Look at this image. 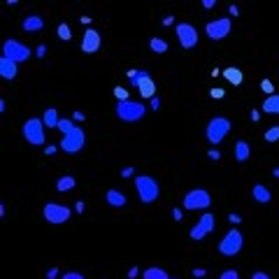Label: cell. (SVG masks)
I'll return each mask as SVG.
<instances>
[{"mask_svg": "<svg viewBox=\"0 0 279 279\" xmlns=\"http://www.w3.org/2000/svg\"><path fill=\"white\" fill-rule=\"evenodd\" d=\"M135 191H137V198L142 205H152V202L158 200L161 195V186L154 177L149 175H137L135 177Z\"/></svg>", "mask_w": 279, "mask_h": 279, "instance_id": "cell-1", "label": "cell"}, {"mask_svg": "<svg viewBox=\"0 0 279 279\" xmlns=\"http://www.w3.org/2000/svg\"><path fill=\"white\" fill-rule=\"evenodd\" d=\"M231 130H233L231 119L214 116V119H210V123H207V128H205V137L210 145H221V142L231 135Z\"/></svg>", "mask_w": 279, "mask_h": 279, "instance_id": "cell-2", "label": "cell"}, {"mask_svg": "<svg viewBox=\"0 0 279 279\" xmlns=\"http://www.w3.org/2000/svg\"><path fill=\"white\" fill-rule=\"evenodd\" d=\"M114 112H116V116H119L121 121L135 123V121H140V119H145L147 107L142 103H135V100H126V103H116Z\"/></svg>", "mask_w": 279, "mask_h": 279, "instance_id": "cell-3", "label": "cell"}, {"mask_svg": "<svg viewBox=\"0 0 279 279\" xmlns=\"http://www.w3.org/2000/svg\"><path fill=\"white\" fill-rule=\"evenodd\" d=\"M44 121L42 119H37V116H33V119H28V121L24 123V128H21V133H24L26 142L33 147H42L44 140H47V135H44Z\"/></svg>", "mask_w": 279, "mask_h": 279, "instance_id": "cell-4", "label": "cell"}, {"mask_svg": "<svg viewBox=\"0 0 279 279\" xmlns=\"http://www.w3.org/2000/svg\"><path fill=\"white\" fill-rule=\"evenodd\" d=\"M244 247V235L237 228H231V231L224 235V240L219 242V254H224V256H237L240 251H242Z\"/></svg>", "mask_w": 279, "mask_h": 279, "instance_id": "cell-5", "label": "cell"}, {"mask_svg": "<svg viewBox=\"0 0 279 279\" xmlns=\"http://www.w3.org/2000/svg\"><path fill=\"white\" fill-rule=\"evenodd\" d=\"M210 205H212V195H210V191H205V188H193V191H188V193L184 195V202H182V207L186 212L207 210Z\"/></svg>", "mask_w": 279, "mask_h": 279, "instance_id": "cell-6", "label": "cell"}, {"mask_svg": "<svg viewBox=\"0 0 279 279\" xmlns=\"http://www.w3.org/2000/svg\"><path fill=\"white\" fill-rule=\"evenodd\" d=\"M84 145H86V133L79 126H75V130H70L67 135H63L58 149L65 152V154H79L82 149H84Z\"/></svg>", "mask_w": 279, "mask_h": 279, "instance_id": "cell-7", "label": "cell"}, {"mask_svg": "<svg viewBox=\"0 0 279 279\" xmlns=\"http://www.w3.org/2000/svg\"><path fill=\"white\" fill-rule=\"evenodd\" d=\"M3 56L19 65V63H26L31 58V47H26V44L19 42V40H5V44H3Z\"/></svg>", "mask_w": 279, "mask_h": 279, "instance_id": "cell-8", "label": "cell"}, {"mask_svg": "<svg viewBox=\"0 0 279 279\" xmlns=\"http://www.w3.org/2000/svg\"><path fill=\"white\" fill-rule=\"evenodd\" d=\"M231 28H233V21L228 17H221V19H212V21H207L205 26V33L207 37L212 40V42H221L224 37L231 35Z\"/></svg>", "mask_w": 279, "mask_h": 279, "instance_id": "cell-9", "label": "cell"}, {"mask_svg": "<svg viewBox=\"0 0 279 279\" xmlns=\"http://www.w3.org/2000/svg\"><path fill=\"white\" fill-rule=\"evenodd\" d=\"M44 219H47L49 224L54 226H61V224H67V219L73 217V210L65 205H58V202H47L42 210Z\"/></svg>", "mask_w": 279, "mask_h": 279, "instance_id": "cell-10", "label": "cell"}, {"mask_svg": "<svg viewBox=\"0 0 279 279\" xmlns=\"http://www.w3.org/2000/svg\"><path fill=\"white\" fill-rule=\"evenodd\" d=\"M130 86H135L140 91V96L145 98V100H152L156 98V82L152 79V75L147 73V70H140V77L135 82H130Z\"/></svg>", "mask_w": 279, "mask_h": 279, "instance_id": "cell-11", "label": "cell"}, {"mask_svg": "<svg viewBox=\"0 0 279 279\" xmlns=\"http://www.w3.org/2000/svg\"><path fill=\"white\" fill-rule=\"evenodd\" d=\"M175 33H177V40H179L182 49H193L198 44V31H195L193 24H177Z\"/></svg>", "mask_w": 279, "mask_h": 279, "instance_id": "cell-12", "label": "cell"}, {"mask_svg": "<svg viewBox=\"0 0 279 279\" xmlns=\"http://www.w3.org/2000/svg\"><path fill=\"white\" fill-rule=\"evenodd\" d=\"M214 226H217V219H214V214L205 212L200 219H198V224L191 228V240H205V237L214 231Z\"/></svg>", "mask_w": 279, "mask_h": 279, "instance_id": "cell-13", "label": "cell"}, {"mask_svg": "<svg viewBox=\"0 0 279 279\" xmlns=\"http://www.w3.org/2000/svg\"><path fill=\"white\" fill-rule=\"evenodd\" d=\"M100 33L98 31H93V28H86V33H84V37H82V51L84 54H96L98 49H100Z\"/></svg>", "mask_w": 279, "mask_h": 279, "instance_id": "cell-14", "label": "cell"}, {"mask_svg": "<svg viewBox=\"0 0 279 279\" xmlns=\"http://www.w3.org/2000/svg\"><path fill=\"white\" fill-rule=\"evenodd\" d=\"M0 75H3L5 82H12L19 75V65L14 61H10V58H5V56H0Z\"/></svg>", "mask_w": 279, "mask_h": 279, "instance_id": "cell-15", "label": "cell"}, {"mask_svg": "<svg viewBox=\"0 0 279 279\" xmlns=\"http://www.w3.org/2000/svg\"><path fill=\"white\" fill-rule=\"evenodd\" d=\"M21 28H24L26 33H37L44 28V19L40 17V14H31V17H26L24 21H21Z\"/></svg>", "mask_w": 279, "mask_h": 279, "instance_id": "cell-16", "label": "cell"}, {"mask_svg": "<svg viewBox=\"0 0 279 279\" xmlns=\"http://www.w3.org/2000/svg\"><path fill=\"white\" fill-rule=\"evenodd\" d=\"M251 195H254V200L261 202V205H267V202L272 200V193H270V188H267L265 184H254Z\"/></svg>", "mask_w": 279, "mask_h": 279, "instance_id": "cell-17", "label": "cell"}, {"mask_svg": "<svg viewBox=\"0 0 279 279\" xmlns=\"http://www.w3.org/2000/svg\"><path fill=\"white\" fill-rule=\"evenodd\" d=\"M224 79H228V82H231L233 86H242L244 84V75H242V70H240V67H224Z\"/></svg>", "mask_w": 279, "mask_h": 279, "instance_id": "cell-18", "label": "cell"}, {"mask_svg": "<svg viewBox=\"0 0 279 279\" xmlns=\"http://www.w3.org/2000/svg\"><path fill=\"white\" fill-rule=\"evenodd\" d=\"M105 200H107V205H112V207H116V210H119V207H123L126 205V195L121 193V191H116V188H109L107 193H105Z\"/></svg>", "mask_w": 279, "mask_h": 279, "instance_id": "cell-19", "label": "cell"}, {"mask_svg": "<svg viewBox=\"0 0 279 279\" xmlns=\"http://www.w3.org/2000/svg\"><path fill=\"white\" fill-rule=\"evenodd\" d=\"M42 121H44V126L47 128H58V123H61V116H58V109L56 107H49V109H44V114H42Z\"/></svg>", "mask_w": 279, "mask_h": 279, "instance_id": "cell-20", "label": "cell"}, {"mask_svg": "<svg viewBox=\"0 0 279 279\" xmlns=\"http://www.w3.org/2000/svg\"><path fill=\"white\" fill-rule=\"evenodd\" d=\"M249 154H251V147H249V142H244V140H237V142H235V161H237V163H244V161H249Z\"/></svg>", "mask_w": 279, "mask_h": 279, "instance_id": "cell-21", "label": "cell"}, {"mask_svg": "<svg viewBox=\"0 0 279 279\" xmlns=\"http://www.w3.org/2000/svg\"><path fill=\"white\" fill-rule=\"evenodd\" d=\"M261 109L265 112V114H279V93H274V96H267L265 100H263Z\"/></svg>", "mask_w": 279, "mask_h": 279, "instance_id": "cell-22", "label": "cell"}, {"mask_svg": "<svg viewBox=\"0 0 279 279\" xmlns=\"http://www.w3.org/2000/svg\"><path fill=\"white\" fill-rule=\"evenodd\" d=\"M77 186V179H75L73 175H63L58 182H56V191L58 193H67V191H73V188Z\"/></svg>", "mask_w": 279, "mask_h": 279, "instance_id": "cell-23", "label": "cell"}, {"mask_svg": "<svg viewBox=\"0 0 279 279\" xmlns=\"http://www.w3.org/2000/svg\"><path fill=\"white\" fill-rule=\"evenodd\" d=\"M149 49H152L154 54H165V51H168V42H165L163 37H152V40H149Z\"/></svg>", "mask_w": 279, "mask_h": 279, "instance_id": "cell-24", "label": "cell"}, {"mask_svg": "<svg viewBox=\"0 0 279 279\" xmlns=\"http://www.w3.org/2000/svg\"><path fill=\"white\" fill-rule=\"evenodd\" d=\"M142 277L145 279H172V277H168V272H165L163 267H147L145 272H142Z\"/></svg>", "mask_w": 279, "mask_h": 279, "instance_id": "cell-25", "label": "cell"}, {"mask_svg": "<svg viewBox=\"0 0 279 279\" xmlns=\"http://www.w3.org/2000/svg\"><path fill=\"white\" fill-rule=\"evenodd\" d=\"M56 35H58L61 42H70V40H73V31H70V26H67V24L58 26V28H56Z\"/></svg>", "mask_w": 279, "mask_h": 279, "instance_id": "cell-26", "label": "cell"}, {"mask_svg": "<svg viewBox=\"0 0 279 279\" xmlns=\"http://www.w3.org/2000/svg\"><path fill=\"white\" fill-rule=\"evenodd\" d=\"M263 140L265 142H279V126H270L265 130V135H263Z\"/></svg>", "mask_w": 279, "mask_h": 279, "instance_id": "cell-27", "label": "cell"}, {"mask_svg": "<svg viewBox=\"0 0 279 279\" xmlns=\"http://www.w3.org/2000/svg\"><path fill=\"white\" fill-rule=\"evenodd\" d=\"M56 130H61L63 135H67L70 130H75V121H73V119H61V123H58Z\"/></svg>", "mask_w": 279, "mask_h": 279, "instance_id": "cell-28", "label": "cell"}, {"mask_svg": "<svg viewBox=\"0 0 279 279\" xmlns=\"http://www.w3.org/2000/svg\"><path fill=\"white\" fill-rule=\"evenodd\" d=\"M114 98L119 100V103H126V100H130V93H128L123 86H116V89H114Z\"/></svg>", "mask_w": 279, "mask_h": 279, "instance_id": "cell-29", "label": "cell"}, {"mask_svg": "<svg viewBox=\"0 0 279 279\" xmlns=\"http://www.w3.org/2000/svg\"><path fill=\"white\" fill-rule=\"evenodd\" d=\"M261 89L267 93V96H274V86H272V82H270V79H263V82H261Z\"/></svg>", "mask_w": 279, "mask_h": 279, "instance_id": "cell-30", "label": "cell"}, {"mask_svg": "<svg viewBox=\"0 0 279 279\" xmlns=\"http://www.w3.org/2000/svg\"><path fill=\"white\" fill-rule=\"evenodd\" d=\"M210 96H212L214 100H221V98H226V91L224 89H219V86H214L212 91H210Z\"/></svg>", "mask_w": 279, "mask_h": 279, "instance_id": "cell-31", "label": "cell"}, {"mask_svg": "<svg viewBox=\"0 0 279 279\" xmlns=\"http://www.w3.org/2000/svg\"><path fill=\"white\" fill-rule=\"evenodd\" d=\"M219 279H240V274H237V270H224Z\"/></svg>", "mask_w": 279, "mask_h": 279, "instance_id": "cell-32", "label": "cell"}, {"mask_svg": "<svg viewBox=\"0 0 279 279\" xmlns=\"http://www.w3.org/2000/svg\"><path fill=\"white\" fill-rule=\"evenodd\" d=\"M63 279H86V277L82 272H65V274H63Z\"/></svg>", "mask_w": 279, "mask_h": 279, "instance_id": "cell-33", "label": "cell"}, {"mask_svg": "<svg viewBox=\"0 0 279 279\" xmlns=\"http://www.w3.org/2000/svg\"><path fill=\"white\" fill-rule=\"evenodd\" d=\"M207 156L212 158V161H219V158H221V152H219V149H210V152H207Z\"/></svg>", "mask_w": 279, "mask_h": 279, "instance_id": "cell-34", "label": "cell"}, {"mask_svg": "<svg viewBox=\"0 0 279 279\" xmlns=\"http://www.w3.org/2000/svg\"><path fill=\"white\" fill-rule=\"evenodd\" d=\"M56 152H58V149H56V145H49V147H44V156H54Z\"/></svg>", "mask_w": 279, "mask_h": 279, "instance_id": "cell-35", "label": "cell"}, {"mask_svg": "<svg viewBox=\"0 0 279 279\" xmlns=\"http://www.w3.org/2000/svg\"><path fill=\"white\" fill-rule=\"evenodd\" d=\"M133 175H135V168H123V170H121L123 179H128V177H133Z\"/></svg>", "mask_w": 279, "mask_h": 279, "instance_id": "cell-36", "label": "cell"}, {"mask_svg": "<svg viewBox=\"0 0 279 279\" xmlns=\"http://www.w3.org/2000/svg\"><path fill=\"white\" fill-rule=\"evenodd\" d=\"M73 119H75L77 123H82V121H86V114H84V112H75Z\"/></svg>", "mask_w": 279, "mask_h": 279, "instance_id": "cell-37", "label": "cell"}, {"mask_svg": "<svg viewBox=\"0 0 279 279\" xmlns=\"http://www.w3.org/2000/svg\"><path fill=\"white\" fill-rule=\"evenodd\" d=\"M58 277V267H49L47 270V279H56Z\"/></svg>", "mask_w": 279, "mask_h": 279, "instance_id": "cell-38", "label": "cell"}, {"mask_svg": "<svg viewBox=\"0 0 279 279\" xmlns=\"http://www.w3.org/2000/svg\"><path fill=\"white\" fill-rule=\"evenodd\" d=\"M172 219H175V221H182V207H175V210H172Z\"/></svg>", "mask_w": 279, "mask_h": 279, "instance_id": "cell-39", "label": "cell"}, {"mask_svg": "<svg viewBox=\"0 0 279 279\" xmlns=\"http://www.w3.org/2000/svg\"><path fill=\"white\" fill-rule=\"evenodd\" d=\"M149 107H152V109H158V107H161V98H152V100H149Z\"/></svg>", "mask_w": 279, "mask_h": 279, "instance_id": "cell-40", "label": "cell"}, {"mask_svg": "<svg viewBox=\"0 0 279 279\" xmlns=\"http://www.w3.org/2000/svg\"><path fill=\"white\" fill-rule=\"evenodd\" d=\"M228 221H231V224H242V219H240V214H228Z\"/></svg>", "mask_w": 279, "mask_h": 279, "instance_id": "cell-41", "label": "cell"}, {"mask_svg": "<svg viewBox=\"0 0 279 279\" xmlns=\"http://www.w3.org/2000/svg\"><path fill=\"white\" fill-rule=\"evenodd\" d=\"M35 54H37V58H44V54H47V47H44V44H40V47L35 49Z\"/></svg>", "mask_w": 279, "mask_h": 279, "instance_id": "cell-42", "label": "cell"}, {"mask_svg": "<svg viewBox=\"0 0 279 279\" xmlns=\"http://www.w3.org/2000/svg\"><path fill=\"white\" fill-rule=\"evenodd\" d=\"M193 277H207V270H205V267H195V270H193Z\"/></svg>", "mask_w": 279, "mask_h": 279, "instance_id": "cell-43", "label": "cell"}, {"mask_svg": "<svg viewBox=\"0 0 279 279\" xmlns=\"http://www.w3.org/2000/svg\"><path fill=\"white\" fill-rule=\"evenodd\" d=\"M228 14H231V17H240V7L231 5V7H228Z\"/></svg>", "mask_w": 279, "mask_h": 279, "instance_id": "cell-44", "label": "cell"}, {"mask_svg": "<svg viewBox=\"0 0 279 279\" xmlns=\"http://www.w3.org/2000/svg\"><path fill=\"white\" fill-rule=\"evenodd\" d=\"M251 279H270V274H267V272H254V274H251Z\"/></svg>", "mask_w": 279, "mask_h": 279, "instance_id": "cell-45", "label": "cell"}, {"mask_svg": "<svg viewBox=\"0 0 279 279\" xmlns=\"http://www.w3.org/2000/svg\"><path fill=\"white\" fill-rule=\"evenodd\" d=\"M172 24H175V17H172V14L163 17V26H172Z\"/></svg>", "mask_w": 279, "mask_h": 279, "instance_id": "cell-46", "label": "cell"}, {"mask_svg": "<svg viewBox=\"0 0 279 279\" xmlns=\"http://www.w3.org/2000/svg\"><path fill=\"white\" fill-rule=\"evenodd\" d=\"M75 212H77V214H84V202H82V200L75 202Z\"/></svg>", "mask_w": 279, "mask_h": 279, "instance_id": "cell-47", "label": "cell"}, {"mask_svg": "<svg viewBox=\"0 0 279 279\" xmlns=\"http://www.w3.org/2000/svg\"><path fill=\"white\" fill-rule=\"evenodd\" d=\"M258 119H261V112H258V109H251V121H258Z\"/></svg>", "mask_w": 279, "mask_h": 279, "instance_id": "cell-48", "label": "cell"}, {"mask_svg": "<svg viewBox=\"0 0 279 279\" xmlns=\"http://www.w3.org/2000/svg\"><path fill=\"white\" fill-rule=\"evenodd\" d=\"M214 5H217V3H214V0H202V7H205V10H212Z\"/></svg>", "mask_w": 279, "mask_h": 279, "instance_id": "cell-49", "label": "cell"}, {"mask_svg": "<svg viewBox=\"0 0 279 279\" xmlns=\"http://www.w3.org/2000/svg\"><path fill=\"white\" fill-rule=\"evenodd\" d=\"M137 274H140V270H137V267H130V270H128V277H130V279H135Z\"/></svg>", "mask_w": 279, "mask_h": 279, "instance_id": "cell-50", "label": "cell"}, {"mask_svg": "<svg viewBox=\"0 0 279 279\" xmlns=\"http://www.w3.org/2000/svg\"><path fill=\"white\" fill-rule=\"evenodd\" d=\"M79 21H82V24H84V26H89V24H91V17H82V19H79Z\"/></svg>", "mask_w": 279, "mask_h": 279, "instance_id": "cell-51", "label": "cell"}, {"mask_svg": "<svg viewBox=\"0 0 279 279\" xmlns=\"http://www.w3.org/2000/svg\"><path fill=\"white\" fill-rule=\"evenodd\" d=\"M272 177H279V168H274V170H272Z\"/></svg>", "mask_w": 279, "mask_h": 279, "instance_id": "cell-52", "label": "cell"}]
</instances>
